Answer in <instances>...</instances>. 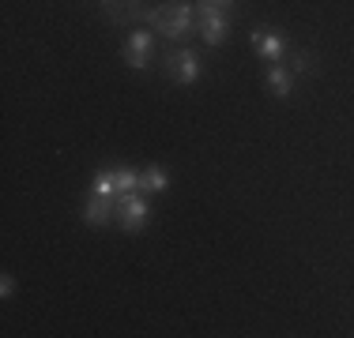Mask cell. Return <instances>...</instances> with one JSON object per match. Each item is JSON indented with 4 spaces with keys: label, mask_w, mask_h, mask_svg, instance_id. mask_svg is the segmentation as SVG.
<instances>
[{
    "label": "cell",
    "mask_w": 354,
    "mask_h": 338,
    "mask_svg": "<svg viewBox=\"0 0 354 338\" xmlns=\"http://www.w3.org/2000/svg\"><path fill=\"white\" fill-rule=\"evenodd\" d=\"M294 79H298V75H294L283 61L268 64V72H264V83H268V90H272L275 98H290L294 95Z\"/></svg>",
    "instance_id": "cell-10"
},
{
    "label": "cell",
    "mask_w": 354,
    "mask_h": 338,
    "mask_svg": "<svg viewBox=\"0 0 354 338\" xmlns=\"http://www.w3.org/2000/svg\"><path fill=\"white\" fill-rule=\"evenodd\" d=\"M249 46H252V53L260 57V61H268V64H275V61H283V49H286V41L275 34L272 27H257V30H249Z\"/></svg>",
    "instance_id": "cell-8"
},
{
    "label": "cell",
    "mask_w": 354,
    "mask_h": 338,
    "mask_svg": "<svg viewBox=\"0 0 354 338\" xmlns=\"http://www.w3.org/2000/svg\"><path fill=\"white\" fill-rule=\"evenodd\" d=\"M98 12L117 27H147V12L143 0H98Z\"/></svg>",
    "instance_id": "cell-5"
},
{
    "label": "cell",
    "mask_w": 354,
    "mask_h": 338,
    "mask_svg": "<svg viewBox=\"0 0 354 338\" xmlns=\"http://www.w3.org/2000/svg\"><path fill=\"white\" fill-rule=\"evenodd\" d=\"M117 222H121L124 233H140L143 226L151 222V207L147 199L136 196V192H129V196H117Z\"/></svg>",
    "instance_id": "cell-6"
},
{
    "label": "cell",
    "mask_w": 354,
    "mask_h": 338,
    "mask_svg": "<svg viewBox=\"0 0 354 338\" xmlns=\"http://www.w3.org/2000/svg\"><path fill=\"white\" fill-rule=\"evenodd\" d=\"M151 53H155V38H151V30H132L129 38H124V64L132 68V72H147L151 68Z\"/></svg>",
    "instance_id": "cell-7"
},
{
    "label": "cell",
    "mask_w": 354,
    "mask_h": 338,
    "mask_svg": "<svg viewBox=\"0 0 354 338\" xmlns=\"http://www.w3.org/2000/svg\"><path fill=\"white\" fill-rule=\"evenodd\" d=\"M215 4H223V8H230V4H234V0H215Z\"/></svg>",
    "instance_id": "cell-14"
},
{
    "label": "cell",
    "mask_w": 354,
    "mask_h": 338,
    "mask_svg": "<svg viewBox=\"0 0 354 338\" xmlns=\"http://www.w3.org/2000/svg\"><path fill=\"white\" fill-rule=\"evenodd\" d=\"M196 30H200V38H204V46H223L226 30H230V8L215 4V0H200Z\"/></svg>",
    "instance_id": "cell-2"
},
{
    "label": "cell",
    "mask_w": 354,
    "mask_h": 338,
    "mask_svg": "<svg viewBox=\"0 0 354 338\" xmlns=\"http://www.w3.org/2000/svg\"><path fill=\"white\" fill-rule=\"evenodd\" d=\"M170 188V173H166L162 166H147L140 173V192L147 196V192H166Z\"/></svg>",
    "instance_id": "cell-11"
},
{
    "label": "cell",
    "mask_w": 354,
    "mask_h": 338,
    "mask_svg": "<svg viewBox=\"0 0 354 338\" xmlns=\"http://www.w3.org/2000/svg\"><path fill=\"white\" fill-rule=\"evenodd\" d=\"M162 72H166V79L181 83V87H189V83H196L200 75H204V61H200L196 49H174V53L166 57Z\"/></svg>",
    "instance_id": "cell-4"
},
{
    "label": "cell",
    "mask_w": 354,
    "mask_h": 338,
    "mask_svg": "<svg viewBox=\"0 0 354 338\" xmlns=\"http://www.w3.org/2000/svg\"><path fill=\"white\" fill-rule=\"evenodd\" d=\"M317 68V57L309 53V49H294V61H290V72L294 75H309Z\"/></svg>",
    "instance_id": "cell-12"
},
{
    "label": "cell",
    "mask_w": 354,
    "mask_h": 338,
    "mask_svg": "<svg viewBox=\"0 0 354 338\" xmlns=\"http://www.w3.org/2000/svg\"><path fill=\"white\" fill-rule=\"evenodd\" d=\"M12 293H15V278L4 275V278H0V297H12Z\"/></svg>",
    "instance_id": "cell-13"
},
{
    "label": "cell",
    "mask_w": 354,
    "mask_h": 338,
    "mask_svg": "<svg viewBox=\"0 0 354 338\" xmlns=\"http://www.w3.org/2000/svg\"><path fill=\"white\" fill-rule=\"evenodd\" d=\"M140 188V173L129 166H117V169H98L95 173V184H91V192L95 196H129V192Z\"/></svg>",
    "instance_id": "cell-3"
},
{
    "label": "cell",
    "mask_w": 354,
    "mask_h": 338,
    "mask_svg": "<svg viewBox=\"0 0 354 338\" xmlns=\"http://www.w3.org/2000/svg\"><path fill=\"white\" fill-rule=\"evenodd\" d=\"M83 222L87 226H95V230H102V226H109L117 218V199L113 196H95V192H91V199L83 203Z\"/></svg>",
    "instance_id": "cell-9"
},
{
    "label": "cell",
    "mask_w": 354,
    "mask_h": 338,
    "mask_svg": "<svg viewBox=\"0 0 354 338\" xmlns=\"http://www.w3.org/2000/svg\"><path fill=\"white\" fill-rule=\"evenodd\" d=\"M147 27L170 41H189L196 34V8L189 0H166V4L147 12Z\"/></svg>",
    "instance_id": "cell-1"
}]
</instances>
